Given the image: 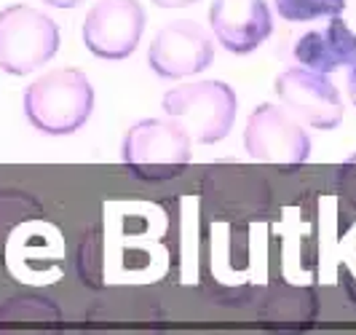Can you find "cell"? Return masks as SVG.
Masks as SVG:
<instances>
[{
    "label": "cell",
    "instance_id": "14",
    "mask_svg": "<svg viewBox=\"0 0 356 335\" xmlns=\"http://www.w3.org/2000/svg\"><path fill=\"white\" fill-rule=\"evenodd\" d=\"M335 185H338V194L356 210V153L348 156V159L338 166V172H335Z\"/></svg>",
    "mask_w": 356,
    "mask_h": 335
},
{
    "label": "cell",
    "instance_id": "15",
    "mask_svg": "<svg viewBox=\"0 0 356 335\" xmlns=\"http://www.w3.org/2000/svg\"><path fill=\"white\" fill-rule=\"evenodd\" d=\"M161 8H182V6H191V3H198V0H153Z\"/></svg>",
    "mask_w": 356,
    "mask_h": 335
},
{
    "label": "cell",
    "instance_id": "7",
    "mask_svg": "<svg viewBox=\"0 0 356 335\" xmlns=\"http://www.w3.org/2000/svg\"><path fill=\"white\" fill-rule=\"evenodd\" d=\"M140 0H97L83 19V43L99 59H126L145 30Z\"/></svg>",
    "mask_w": 356,
    "mask_h": 335
},
{
    "label": "cell",
    "instance_id": "6",
    "mask_svg": "<svg viewBox=\"0 0 356 335\" xmlns=\"http://www.w3.org/2000/svg\"><path fill=\"white\" fill-rule=\"evenodd\" d=\"M147 62L159 78H191L214 62V43L198 22L175 19L156 33L147 49Z\"/></svg>",
    "mask_w": 356,
    "mask_h": 335
},
{
    "label": "cell",
    "instance_id": "11",
    "mask_svg": "<svg viewBox=\"0 0 356 335\" xmlns=\"http://www.w3.org/2000/svg\"><path fill=\"white\" fill-rule=\"evenodd\" d=\"M65 317L43 295H17L0 303V335H62Z\"/></svg>",
    "mask_w": 356,
    "mask_h": 335
},
{
    "label": "cell",
    "instance_id": "8",
    "mask_svg": "<svg viewBox=\"0 0 356 335\" xmlns=\"http://www.w3.org/2000/svg\"><path fill=\"white\" fill-rule=\"evenodd\" d=\"M276 94L286 113L314 129H338L343 121L340 91L321 72L289 68L276 78Z\"/></svg>",
    "mask_w": 356,
    "mask_h": 335
},
{
    "label": "cell",
    "instance_id": "1",
    "mask_svg": "<svg viewBox=\"0 0 356 335\" xmlns=\"http://www.w3.org/2000/svg\"><path fill=\"white\" fill-rule=\"evenodd\" d=\"M94 88L83 70L62 68L35 78L24 88V116L43 134H72L89 121Z\"/></svg>",
    "mask_w": 356,
    "mask_h": 335
},
{
    "label": "cell",
    "instance_id": "17",
    "mask_svg": "<svg viewBox=\"0 0 356 335\" xmlns=\"http://www.w3.org/2000/svg\"><path fill=\"white\" fill-rule=\"evenodd\" d=\"M46 6H54V8H72V6H78L81 0H43Z\"/></svg>",
    "mask_w": 356,
    "mask_h": 335
},
{
    "label": "cell",
    "instance_id": "9",
    "mask_svg": "<svg viewBox=\"0 0 356 335\" xmlns=\"http://www.w3.org/2000/svg\"><path fill=\"white\" fill-rule=\"evenodd\" d=\"M214 38L231 54H250L273 33L266 0H214L209 8Z\"/></svg>",
    "mask_w": 356,
    "mask_h": 335
},
{
    "label": "cell",
    "instance_id": "13",
    "mask_svg": "<svg viewBox=\"0 0 356 335\" xmlns=\"http://www.w3.org/2000/svg\"><path fill=\"white\" fill-rule=\"evenodd\" d=\"M276 14L286 22H311V19H335L343 14L346 0H273Z\"/></svg>",
    "mask_w": 356,
    "mask_h": 335
},
{
    "label": "cell",
    "instance_id": "12",
    "mask_svg": "<svg viewBox=\"0 0 356 335\" xmlns=\"http://www.w3.org/2000/svg\"><path fill=\"white\" fill-rule=\"evenodd\" d=\"M86 335H163L161 314H121V311H91L86 322Z\"/></svg>",
    "mask_w": 356,
    "mask_h": 335
},
{
    "label": "cell",
    "instance_id": "3",
    "mask_svg": "<svg viewBox=\"0 0 356 335\" xmlns=\"http://www.w3.org/2000/svg\"><path fill=\"white\" fill-rule=\"evenodd\" d=\"M121 156L126 169L140 180H172L191 166V137L175 121L143 118L129 126Z\"/></svg>",
    "mask_w": 356,
    "mask_h": 335
},
{
    "label": "cell",
    "instance_id": "10",
    "mask_svg": "<svg viewBox=\"0 0 356 335\" xmlns=\"http://www.w3.org/2000/svg\"><path fill=\"white\" fill-rule=\"evenodd\" d=\"M295 59L305 70L327 72L340 70L356 62V33L340 17L330 19L321 30L303 33L295 43Z\"/></svg>",
    "mask_w": 356,
    "mask_h": 335
},
{
    "label": "cell",
    "instance_id": "5",
    "mask_svg": "<svg viewBox=\"0 0 356 335\" xmlns=\"http://www.w3.org/2000/svg\"><path fill=\"white\" fill-rule=\"evenodd\" d=\"M244 148L254 161L298 169L311 156V137L282 105L254 107L244 126Z\"/></svg>",
    "mask_w": 356,
    "mask_h": 335
},
{
    "label": "cell",
    "instance_id": "4",
    "mask_svg": "<svg viewBox=\"0 0 356 335\" xmlns=\"http://www.w3.org/2000/svg\"><path fill=\"white\" fill-rule=\"evenodd\" d=\"M59 52V27L49 14L30 6H8L0 11V68L11 75L43 68Z\"/></svg>",
    "mask_w": 356,
    "mask_h": 335
},
{
    "label": "cell",
    "instance_id": "16",
    "mask_svg": "<svg viewBox=\"0 0 356 335\" xmlns=\"http://www.w3.org/2000/svg\"><path fill=\"white\" fill-rule=\"evenodd\" d=\"M348 97L356 107V62L351 65V72H348Z\"/></svg>",
    "mask_w": 356,
    "mask_h": 335
},
{
    "label": "cell",
    "instance_id": "2",
    "mask_svg": "<svg viewBox=\"0 0 356 335\" xmlns=\"http://www.w3.org/2000/svg\"><path fill=\"white\" fill-rule=\"evenodd\" d=\"M163 113L198 145L225 140L236 121L238 100L225 81H193L163 94Z\"/></svg>",
    "mask_w": 356,
    "mask_h": 335
}]
</instances>
